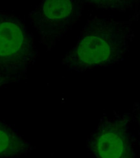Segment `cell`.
Masks as SVG:
<instances>
[{
    "instance_id": "8992f818",
    "label": "cell",
    "mask_w": 140,
    "mask_h": 158,
    "mask_svg": "<svg viewBox=\"0 0 140 158\" xmlns=\"http://www.w3.org/2000/svg\"><path fill=\"white\" fill-rule=\"evenodd\" d=\"M83 4L91 5L96 9L126 11L137 10L139 1H82Z\"/></svg>"
},
{
    "instance_id": "6da1fadb",
    "label": "cell",
    "mask_w": 140,
    "mask_h": 158,
    "mask_svg": "<svg viewBox=\"0 0 140 158\" xmlns=\"http://www.w3.org/2000/svg\"><path fill=\"white\" fill-rule=\"evenodd\" d=\"M139 16L138 9L127 20L112 16L89 17L76 44L62 58V64L68 71L82 73L119 63L129 50L134 37L132 26Z\"/></svg>"
},
{
    "instance_id": "5b68a950",
    "label": "cell",
    "mask_w": 140,
    "mask_h": 158,
    "mask_svg": "<svg viewBox=\"0 0 140 158\" xmlns=\"http://www.w3.org/2000/svg\"><path fill=\"white\" fill-rule=\"evenodd\" d=\"M34 149L18 130L0 120V158H17L28 154Z\"/></svg>"
},
{
    "instance_id": "3957f363",
    "label": "cell",
    "mask_w": 140,
    "mask_h": 158,
    "mask_svg": "<svg viewBox=\"0 0 140 158\" xmlns=\"http://www.w3.org/2000/svg\"><path fill=\"white\" fill-rule=\"evenodd\" d=\"M132 121L130 112L104 114L86 141L89 154L93 158H138Z\"/></svg>"
},
{
    "instance_id": "277c9868",
    "label": "cell",
    "mask_w": 140,
    "mask_h": 158,
    "mask_svg": "<svg viewBox=\"0 0 140 158\" xmlns=\"http://www.w3.org/2000/svg\"><path fill=\"white\" fill-rule=\"evenodd\" d=\"M84 4L76 0H45L29 15L39 43L50 51L83 16Z\"/></svg>"
},
{
    "instance_id": "7a4b0ae2",
    "label": "cell",
    "mask_w": 140,
    "mask_h": 158,
    "mask_svg": "<svg viewBox=\"0 0 140 158\" xmlns=\"http://www.w3.org/2000/svg\"><path fill=\"white\" fill-rule=\"evenodd\" d=\"M39 52L23 19L0 11V73L13 83L28 78Z\"/></svg>"
},
{
    "instance_id": "52a82bcc",
    "label": "cell",
    "mask_w": 140,
    "mask_h": 158,
    "mask_svg": "<svg viewBox=\"0 0 140 158\" xmlns=\"http://www.w3.org/2000/svg\"><path fill=\"white\" fill-rule=\"evenodd\" d=\"M130 114L132 115V121H134L136 123L138 128L139 145V156L138 158H140V102H136L133 104Z\"/></svg>"
},
{
    "instance_id": "ba28073f",
    "label": "cell",
    "mask_w": 140,
    "mask_h": 158,
    "mask_svg": "<svg viewBox=\"0 0 140 158\" xmlns=\"http://www.w3.org/2000/svg\"><path fill=\"white\" fill-rule=\"evenodd\" d=\"M13 83L10 78L0 73V88H3L9 84Z\"/></svg>"
}]
</instances>
